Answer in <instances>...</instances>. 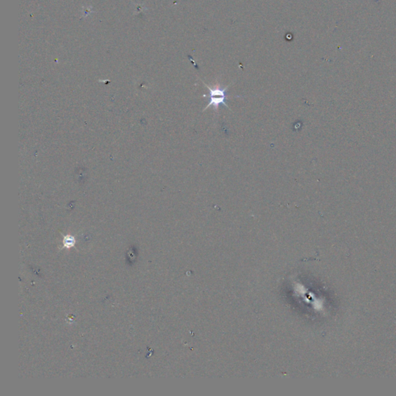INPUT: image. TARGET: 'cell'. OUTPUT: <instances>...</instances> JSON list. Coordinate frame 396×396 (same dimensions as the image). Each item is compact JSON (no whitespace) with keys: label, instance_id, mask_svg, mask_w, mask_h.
Instances as JSON below:
<instances>
[{"label":"cell","instance_id":"cell-1","mask_svg":"<svg viewBox=\"0 0 396 396\" xmlns=\"http://www.w3.org/2000/svg\"><path fill=\"white\" fill-rule=\"evenodd\" d=\"M205 86L210 90V102H209L208 105H207L206 108L204 109L203 112L205 111L206 109H208L210 106H213V107H214V111L218 113V108H219L220 105H225L227 109H229V107L227 106V103L226 102L227 98L226 92H227V89H228L229 85H227V87L224 88V89H221V88L218 86L214 87V89H211L210 87H209L208 85L205 84Z\"/></svg>","mask_w":396,"mask_h":396}]
</instances>
